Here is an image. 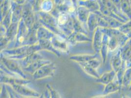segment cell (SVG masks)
<instances>
[{"mask_svg":"<svg viewBox=\"0 0 131 98\" xmlns=\"http://www.w3.org/2000/svg\"><path fill=\"white\" fill-rule=\"evenodd\" d=\"M1 72L8 76L27 79L21 65L17 60L6 57L1 54Z\"/></svg>","mask_w":131,"mask_h":98,"instance_id":"6da1fadb","label":"cell"},{"mask_svg":"<svg viewBox=\"0 0 131 98\" xmlns=\"http://www.w3.org/2000/svg\"><path fill=\"white\" fill-rule=\"evenodd\" d=\"M41 51L38 43L33 45H25L19 47L6 49L1 51V54L15 60H23L28 55Z\"/></svg>","mask_w":131,"mask_h":98,"instance_id":"7a4b0ae2","label":"cell"},{"mask_svg":"<svg viewBox=\"0 0 131 98\" xmlns=\"http://www.w3.org/2000/svg\"><path fill=\"white\" fill-rule=\"evenodd\" d=\"M38 21L45 27H46L55 34L59 35L66 38L67 36L63 33L59 27L57 19L50 13H45L40 11L36 13Z\"/></svg>","mask_w":131,"mask_h":98,"instance_id":"3957f363","label":"cell"},{"mask_svg":"<svg viewBox=\"0 0 131 98\" xmlns=\"http://www.w3.org/2000/svg\"><path fill=\"white\" fill-rule=\"evenodd\" d=\"M22 19L28 30H30L38 21L37 14L34 11L33 6L30 1H27L23 6Z\"/></svg>","mask_w":131,"mask_h":98,"instance_id":"277c9868","label":"cell"},{"mask_svg":"<svg viewBox=\"0 0 131 98\" xmlns=\"http://www.w3.org/2000/svg\"><path fill=\"white\" fill-rule=\"evenodd\" d=\"M56 69V66L54 63L50 62L41 67L33 74L32 76L35 80L52 77L54 75Z\"/></svg>","mask_w":131,"mask_h":98,"instance_id":"5b68a950","label":"cell"},{"mask_svg":"<svg viewBox=\"0 0 131 98\" xmlns=\"http://www.w3.org/2000/svg\"><path fill=\"white\" fill-rule=\"evenodd\" d=\"M28 32L29 30L25 24L23 19H22L19 22L16 37L11 48L25 46Z\"/></svg>","mask_w":131,"mask_h":98,"instance_id":"8992f818","label":"cell"},{"mask_svg":"<svg viewBox=\"0 0 131 98\" xmlns=\"http://www.w3.org/2000/svg\"><path fill=\"white\" fill-rule=\"evenodd\" d=\"M10 86L15 92L23 97L38 98L41 95L34 89L28 87L27 85L13 84Z\"/></svg>","mask_w":131,"mask_h":98,"instance_id":"52a82bcc","label":"cell"},{"mask_svg":"<svg viewBox=\"0 0 131 98\" xmlns=\"http://www.w3.org/2000/svg\"><path fill=\"white\" fill-rule=\"evenodd\" d=\"M102 32L109 37L116 38L119 42L120 48L122 47L129 39L126 34L121 32L119 28H100Z\"/></svg>","mask_w":131,"mask_h":98,"instance_id":"ba28073f","label":"cell"},{"mask_svg":"<svg viewBox=\"0 0 131 98\" xmlns=\"http://www.w3.org/2000/svg\"><path fill=\"white\" fill-rule=\"evenodd\" d=\"M49 41L53 47L59 52L65 53L69 52L70 44L68 42L67 38L55 34Z\"/></svg>","mask_w":131,"mask_h":98,"instance_id":"9c48e42d","label":"cell"},{"mask_svg":"<svg viewBox=\"0 0 131 98\" xmlns=\"http://www.w3.org/2000/svg\"><path fill=\"white\" fill-rule=\"evenodd\" d=\"M30 82L29 80L27 79H23L22 78L16 77L13 76H8L5 74L1 72V83L6 85H11L13 84H22L27 85Z\"/></svg>","mask_w":131,"mask_h":98,"instance_id":"30bf717a","label":"cell"},{"mask_svg":"<svg viewBox=\"0 0 131 98\" xmlns=\"http://www.w3.org/2000/svg\"><path fill=\"white\" fill-rule=\"evenodd\" d=\"M103 35L104 34L102 32L100 27H97L93 32L92 45L95 53L100 54V52L103 42Z\"/></svg>","mask_w":131,"mask_h":98,"instance_id":"8fae6325","label":"cell"},{"mask_svg":"<svg viewBox=\"0 0 131 98\" xmlns=\"http://www.w3.org/2000/svg\"><path fill=\"white\" fill-rule=\"evenodd\" d=\"M67 40L70 45H75L77 43L92 41L88 35L83 33L73 32L67 37Z\"/></svg>","mask_w":131,"mask_h":98,"instance_id":"7c38bea8","label":"cell"},{"mask_svg":"<svg viewBox=\"0 0 131 98\" xmlns=\"http://www.w3.org/2000/svg\"><path fill=\"white\" fill-rule=\"evenodd\" d=\"M125 61H124L121 54L120 48L118 49L114 55H112L110 60L111 66L112 70L116 73L122 67Z\"/></svg>","mask_w":131,"mask_h":98,"instance_id":"4fadbf2b","label":"cell"},{"mask_svg":"<svg viewBox=\"0 0 131 98\" xmlns=\"http://www.w3.org/2000/svg\"><path fill=\"white\" fill-rule=\"evenodd\" d=\"M90 13L91 12L85 6H77V11L75 13L76 16L78 20L86 30H87V24L88 19Z\"/></svg>","mask_w":131,"mask_h":98,"instance_id":"5bb4252c","label":"cell"},{"mask_svg":"<svg viewBox=\"0 0 131 98\" xmlns=\"http://www.w3.org/2000/svg\"><path fill=\"white\" fill-rule=\"evenodd\" d=\"M23 6L17 4L14 1H11L12 23H19L22 19Z\"/></svg>","mask_w":131,"mask_h":98,"instance_id":"9a60e30c","label":"cell"},{"mask_svg":"<svg viewBox=\"0 0 131 98\" xmlns=\"http://www.w3.org/2000/svg\"><path fill=\"white\" fill-rule=\"evenodd\" d=\"M116 79V74L115 71L112 70L111 71H107L104 73L98 79H95V82L105 86L110 83L114 82Z\"/></svg>","mask_w":131,"mask_h":98,"instance_id":"2e32d148","label":"cell"},{"mask_svg":"<svg viewBox=\"0 0 131 98\" xmlns=\"http://www.w3.org/2000/svg\"><path fill=\"white\" fill-rule=\"evenodd\" d=\"M99 56H100V55L99 54L95 53L93 55L90 54H83V55H71L70 57V60L75 61L78 63H86L88 62L90 60L93 59L98 58ZM101 57V56H100Z\"/></svg>","mask_w":131,"mask_h":98,"instance_id":"e0dca14e","label":"cell"},{"mask_svg":"<svg viewBox=\"0 0 131 98\" xmlns=\"http://www.w3.org/2000/svg\"><path fill=\"white\" fill-rule=\"evenodd\" d=\"M50 62H51L50 60H38L35 62L33 63L27 67L24 68L23 70L25 72V73H28L32 75L36 71H37L41 67L46 64H49Z\"/></svg>","mask_w":131,"mask_h":98,"instance_id":"ac0fdd59","label":"cell"},{"mask_svg":"<svg viewBox=\"0 0 131 98\" xmlns=\"http://www.w3.org/2000/svg\"><path fill=\"white\" fill-rule=\"evenodd\" d=\"M46 60L44 56L39 53V52H35L32 53L30 55H28L25 59L22 60L21 66L23 68L30 65L34 62H35L38 60Z\"/></svg>","mask_w":131,"mask_h":98,"instance_id":"d6986e66","label":"cell"},{"mask_svg":"<svg viewBox=\"0 0 131 98\" xmlns=\"http://www.w3.org/2000/svg\"><path fill=\"white\" fill-rule=\"evenodd\" d=\"M98 2L99 4V6H100L99 11L103 15H104L105 16H106L114 18L115 19L118 20L120 22H121L123 24H124V23H125L126 22H126L123 19H121L120 17L117 16L116 14H115L114 12H113L110 9H109L104 4L103 1H98Z\"/></svg>","mask_w":131,"mask_h":98,"instance_id":"ffe728a7","label":"cell"},{"mask_svg":"<svg viewBox=\"0 0 131 98\" xmlns=\"http://www.w3.org/2000/svg\"><path fill=\"white\" fill-rule=\"evenodd\" d=\"M18 25L19 23H12L10 27L6 30L5 36L10 42V44L13 42V45L15 42L18 32ZM10 44L9 45H10Z\"/></svg>","mask_w":131,"mask_h":98,"instance_id":"44dd1931","label":"cell"},{"mask_svg":"<svg viewBox=\"0 0 131 98\" xmlns=\"http://www.w3.org/2000/svg\"><path fill=\"white\" fill-rule=\"evenodd\" d=\"M77 2L78 6H85L91 12L99 11L100 6L98 1H78Z\"/></svg>","mask_w":131,"mask_h":98,"instance_id":"7402d4cb","label":"cell"},{"mask_svg":"<svg viewBox=\"0 0 131 98\" xmlns=\"http://www.w3.org/2000/svg\"><path fill=\"white\" fill-rule=\"evenodd\" d=\"M55 34L54 33L51 32L49 30L45 27L42 25L38 27L37 31V36L39 40H49L52 38Z\"/></svg>","mask_w":131,"mask_h":98,"instance_id":"603a6c76","label":"cell"},{"mask_svg":"<svg viewBox=\"0 0 131 98\" xmlns=\"http://www.w3.org/2000/svg\"><path fill=\"white\" fill-rule=\"evenodd\" d=\"M122 86L119 84L116 79L114 82H112L104 86L103 94L108 95L119 92Z\"/></svg>","mask_w":131,"mask_h":98,"instance_id":"cb8c5ba5","label":"cell"},{"mask_svg":"<svg viewBox=\"0 0 131 98\" xmlns=\"http://www.w3.org/2000/svg\"><path fill=\"white\" fill-rule=\"evenodd\" d=\"M38 44L41 50H46L53 53L58 57L61 56V53L55 49L49 40H39Z\"/></svg>","mask_w":131,"mask_h":98,"instance_id":"d4e9b609","label":"cell"},{"mask_svg":"<svg viewBox=\"0 0 131 98\" xmlns=\"http://www.w3.org/2000/svg\"><path fill=\"white\" fill-rule=\"evenodd\" d=\"M108 41H109V37L106 34L103 35V42L102 44L100 52V55L103 64H105L106 62L107 56L108 54L109 47H108Z\"/></svg>","mask_w":131,"mask_h":98,"instance_id":"484cf974","label":"cell"},{"mask_svg":"<svg viewBox=\"0 0 131 98\" xmlns=\"http://www.w3.org/2000/svg\"><path fill=\"white\" fill-rule=\"evenodd\" d=\"M87 27L88 31L93 32L98 27V15L93 12H91L88 19Z\"/></svg>","mask_w":131,"mask_h":98,"instance_id":"4316f807","label":"cell"},{"mask_svg":"<svg viewBox=\"0 0 131 98\" xmlns=\"http://www.w3.org/2000/svg\"><path fill=\"white\" fill-rule=\"evenodd\" d=\"M94 13H96L98 14V15H99L100 16L102 17L108 24V25L109 26V28H119L123 24L121 22H120L118 20L115 19L114 18L105 16L99 11H96Z\"/></svg>","mask_w":131,"mask_h":98,"instance_id":"83f0119b","label":"cell"},{"mask_svg":"<svg viewBox=\"0 0 131 98\" xmlns=\"http://www.w3.org/2000/svg\"><path fill=\"white\" fill-rule=\"evenodd\" d=\"M78 64L82 68V70L90 76L93 77L95 79H98L100 76L97 70L89 65L87 62L78 63Z\"/></svg>","mask_w":131,"mask_h":98,"instance_id":"f1b7e54d","label":"cell"},{"mask_svg":"<svg viewBox=\"0 0 131 98\" xmlns=\"http://www.w3.org/2000/svg\"><path fill=\"white\" fill-rule=\"evenodd\" d=\"M120 9L123 14L129 20H131V4L130 1L121 0Z\"/></svg>","mask_w":131,"mask_h":98,"instance_id":"f546056e","label":"cell"},{"mask_svg":"<svg viewBox=\"0 0 131 98\" xmlns=\"http://www.w3.org/2000/svg\"><path fill=\"white\" fill-rule=\"evenodd\" d=\"M71 18L73 20V26L74 32L77 33H83L87 35L88 31L82 25V24L77 19L76 14L75 13L71 14Z\"/></svg>","mask_w":131,"mask_h":98,"instance_id":"4dcf8cb0","label":"cell"},{"mask_svg":"<svg viewBox=\"0 0 131 98\" xmlns=\"http://www.w3.org/2000/svg\"><path fill=\"white\" fill-rule=\"evenodd\" d=\"M120 49L122 57L124 61H126L131 55V38H129Z\"/></svg>","mask_w":131,"mask_h":98,"instance_id":"1f68e13d","label":"cell"},{"mask_svg":"<svg viewBox=\"0 0 131 98\" xmlns=\"http://www.w3.org/2000/svg\"><path fill=\"white\" fill-rule=\"evenodd\" d=\"M71 18V14L66 12H60L56 18L59 27H63L69 21Z\"/></svg>","mask_w":131,"mask_h":98,"instance_id":"d6a6232c","label":"cell"},{"mask_svg":"<svg viewBox=\"0 0 131 98\" xmlns=\"http://www.w3.org/2000/svg\"><path fill=\"white\" fill-rule=\"evenodd\" d=\"M11 10V1H4L1 4V21Z\"/></svg>","mask_w":131,"mask_h":98,"instance_id":"836d02e7","label":"cell"},{"mask_svg":"<svg viewBox=\"0 0 131 98\" xmlns=\"http://www.w3.org/2000/svg\"><path fill=\"white\" fill-rule=\"evenodd\" d=\"M54 7V4L51 1H41L40 5L41 11L45 13H50Z\"/></svg>","mask_w":131,"mask_h":98,"instance_id":"e575fe53","label":"cell"},{"mask_svg":"<svg viewBox=\"0 0 131 98\" xmlns=\"http://www.w3.org/2000/svg\"><path fill=\"white\" fill-rule=\"evenodd\" d=\"M131 84V68H127L124 74L122 86L129 88Z\"/></svg>","mask_w":131,"mask_h":98,"instance_id":"d590c367","label":"cell"},{"mask_svg":"<svg viewBox=\"0 0 131 98\" xmlns=\"http://www.w3.org/2000/svg\"><path fill=\"white\" fill-rule=\"evenodd\" d=\"M108 47L110 52H114L119 49V44L117 39L113 37H109Z\"/></svg>","mask_w":131,"mask_h":98,"instance_id":"8d00e7d4","label":"cell"},{"mask_svg":"<svg viewBox=\"0 0 131 98\" xmlns=\"http://www.w3.org/2000/svg\"><path fill=\"white\" fill-rule=\"evenodd\" d=\"M12 24V12L10 10L8 14L5 17L2 21H1V26L7 29Z\"/></svg>","mask_w":131,"mask_h":98,"instance_id":"74e56055","label":"cell"},{"mask_svg":"<svg viewBox=\"0 0 131 98\" xmlns=\"http://www.w3.org/2000/svg\"><path fill=\"white\" fill-rule=\"evenodd\" d=\"M126 69L127 68L126 67L125 61L123 64L122 67L121 68L120 70L116 73V80L122 87V82H123V76H124V73L125 72Z\"/></svg>","mask_w":131,"mask_h":98,"instance_id":"f35d334b","label":"cell"},{"mask_svg":"<svg viewBox=\"0 0 131 98\" xmlns=\"http://www.w3.org/2000/svg\"><path fill=\"white\" fill-rule=\"evenodd\" d=\"M47 89L49 90L50 98H61L59 93L55 90L52 86L49 84H47Z\"/></svg>","mask_w":131,"mask_h":98,"instance_id":"ab89813d","label":"cell"},{"mask_svg":"<svg viewBox=\"0 0 131 98\" xmlns=\"http://www.w3.org/2000/svg\"><path fill=\"white\" fill-rule=\"evenodd\" d=\"M87 63L89 65L92 67L93 68L97 70V69L99 68V67L101 65V63H102V62L98 58H96L90 60Z\"/></svg>","mask_w":131,"mask_h":98,"instance_id":"60d3db41","label":"cell"},{"mask_svg":"<svg viewBox=\"0 0 131 98\" xmlns=\"http://www.w3.org/2000/svg\"><path fill=\"white\" fill-rule=\"evenodd\" d=\"M1 98H10L9 91L5 84H2L1 85Z\"/></svg>","mask_w":131,"mask_h":98,"instance_id":"b9f144b4","label":"cell"},{"mask_svg":"<svg viewBox=\"0 0 131 98\" xmlns=\"http://www.w3.org/2000/svg\"><path fill=\"white\" fill-rule=\"evenodd\" d=\"M119 30L122 33L127 34L131 30V20L123 24L119 28Z\"/></svg>","mask_w":131,"mask_h":98,"instance_id":"7bdbcfd3","label":"cell"},{"mask_svg":"<svg viewBox=\"0 0 131 98\" xmlns=\"http://www.w3.org/2000/svg\"><path fill=\"white\" fill-rule=\"evenodd\" d=\"M6 85L7 88L8 89V90L9 91L10 96V98H17L15 94V93L14 92L13 90L12 89V87L10 85Z\"/></svg>","mask_w":131,"mask_h":98,"instance_id":"ee69618b","label":"cell"},{"mask_svg":"<svg viewBox=\"0 0 131 98\" xmlns=\"http://www.w3.org/2000/svg\"><path fill=\"white\" fill-rule=\"evenodd\" d=\"M126 68H131V55H130L125 61Z\"/></svg>","mask_w":131,"mask_h":98,"instance_id":"f6af8a7d","label":"cell"},{"mask_svg":"<svg viewBox=\"0 0 131 98\" xmlns=\"http://www.w3.org/2000/svg\"><path fill=\"white\" fill-rule=\"evenodd\" d=\"M91 98H111L110 97V95H104V94H101L93 96Z\"/></svg>","mask_w":131,"mask_h":98,"instance_id":"bcb514c9","label":"cell"},{"mask_svg":"<svg viewBox=\"0 0 131 98\" xmlns=\"http://www.w3.org/2000/svg\"><path fill=\"white\" fill-rule=\"evenodd\" d=\"M44 95L45 96V98H50V94H49V90L47 89L46 91H45V92L44 93Z\"/></svg>","mask_w":131,"mask_h":98,"instance_id":"7dc6e473","label":"cell"},{"mask_svg":"<svg viewBox=\"0 0 131 98\" xmlns=\"http://www.w3.org/2000/svg\"><path fill=\"white\" fill-rule=\"evenodd\" d=\"M126 35H127V36L128 37V38H129H129H131V30L129 32H128V33L126 34Z\"/></svg>","mask_w":131,"mask_h":98,"instance_id":"c3c4849f","label":"cell"},{"mask_svg":"<svg viewBox=\"0 0 131 98\" xmlns=\"http://www.w3.org/2000/svg\"><path fill=\"white\" fill-rule=\"evenodd\" d=\"M14 91V90H13ZM15 95H16V97L17 98H25V97H22V96H20V95H18L17 94H16V93L15 92Z\"/></svg>","mask_w":131,"mask_h":98,"instance_id":"681fc988","label":"cell"},{"mask_svg":"<svg viewBox=\"0 0 131 98\" xmlns=\"http://www.w3.org/2000/svg\"><path fill=\"white\" fill-rule=\"evenodd\" d=\"M121 98H131L129 96H128L126 94H123V95H122Z\"/></svg>","mask_w":131,"mask_h":98,"instance_id":"f907efd6","label":"cell"},{"mask_svg":"<svg viewBox=\"0 0 131 98\" xmlns=\"http://www.w3.org/2000/svg\"><path fill=\"white\" fill-rule=\"evenodd\" d=\"M38 98H45V96L44 95V94H42L40 96V97Z\"/></svg>","mask_w":131,"mask_h":98,"instance_id":"816d5d0a","label":"cell"},{"mask_svg":"<svg viewBox=\"0 0 131 98\" xmlns=\"http://www.w3.org/2000/svg\"><path fill=\"white\" fill-rule=\"evenodd\" d=\"M129 89L130 90H131V85H130V87H129Z\"/></svg>","mask_w":131,"mask_h":98,"instance_id":"f5cc1de1","label":"cell"},{"mask_svg":"<svg viewBox=\"0 0 131 98\" xmlns=\"http://www.w3.org/2000/svg\"><path fill=\"white\" fill-rule=\"evenodd\" d=\"M130 2H131V1H130Z\"/></svg>","mask_w":131,"mask_h":98,"instance_id":"db71d44e","label":"cell"}]
</instances>
